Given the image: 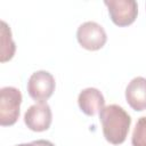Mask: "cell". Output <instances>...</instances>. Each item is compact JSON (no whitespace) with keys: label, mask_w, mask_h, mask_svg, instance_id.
Returning a JSON list of instances; mask_svg holds the SVG:
<instances>
[{"label":"cell","mask_w":146,"mask_h":146,"mask_svg":"<svg viewBox=\"0 0 146 146\" xmlns=\"http://www.w3.org/2000/svg\"><path fill=\"white\" fill-rule=\"evenodd\" d=\"M99 120L102 122L103 135L108 143L119 145L125 140L131 117L123 107L116 104L104 106L99 112Z\"/></svg>","instance_id":"obj_1"},{"label":"cell","mask_w":146,"mask_h":146,"mask_svg":"<svg viewBox=\"0 0 146 146\" xmlns=\"http://www.w3.org/2000/svg\"><path fill=\"white\" fill-rule=\"evenodd\" d=\"M78 104L80 110L88 116H94L99 113L105 105V98L97 88H86L78 96Z\"/></svg>","instance_id":"obj_8"},{"label":"cell","mask_w":146,"mask_h":146,"mask_svg":"<svg viewBox=\"0 0 146 146\" xmlns=\"http://www.w3.org/2000/svg\"><path fill=\"white\" fill-rule=\"evenodd\" d=\"M15 146H35V143L34 140L31 141V143H26V144H19V145H15Z\"/></svg>","instance_id":"obj_12"},{"label":"cell","mask_w":146,"mask_h":146,"mask_svg":"<svg viewBox=\"0 0 146 146\" xmlns=\"http://www.w3.org/2000/svg\"><path fill=\"white\" fill-rule=\"evenodd\" d=\"M76 39L80 46L87 50H98L104 47L107 41V34L104 27L94 22L88 21L82 23L76 30Z\"/></svg>","instance_id":"obj_3"},{"label":"cell","mask_w":146,"mask_h":146,"mask_svg":"<svg viewBox=\"0 0 146 146\" xmlns=\"http://www.w3.org/2000/svg\"><path fill=\"white\" fill-rule=\"evenodd\" d=\"M51 120L52 113L50 106L46 102L31 105L24 114V123L26 124V127L30 130L36 132H41L49 129Z\"/></svg>","instance_id":"obj_6"},{"label":"cell","mask_w":146,"mask_h":146,"mask_svg":"<svg viewBox=\"0 0 146 146\" xmlns=\"http://www.w3.org/2000/svg\"><path fill=\"white\" fill-rule=\"evenodd\" d=\"M34 143H35V146H55L51 141L46 139H38V140H34Z\"/></svg>","instance_id":"obj_11"},{"label":"cell","mask_w":146,"mask_h":146,"mask_svg":"<svg viewBox=\"0 0 146 146\" xmlns=\"http://www.w3.org/2000/svg\"><path fill=\"white\" fill-rule=\"evenodd\" d=\"M125 99L130 107L137 112L146 110V78H133L125 88Z\"/></svg>","instance_id":"obj_7"},{"label":"cell","mask_w":146,"mask_h":146,"mask_svg":"<svg viewBox=\"0 0 146 146\" xmlns=\"http://www.w3.org/2000/svg\"><path fill=\"white\" fill-rule=\"evenodd\" d=\"M22 94L15 87H2L0 89V124L13 125L19 117Z\"/></svg>","instance_id":"obj_2"},{"label":"cell","mask_w":146,"mask_h":146,"mask_svg":"<svg viewBox=\"0 0 146 146\" xmlns=\"http://www.w3.org/2000/svg\"><path fill=\"white\" fill-rule=\"evenodd\" d=\"M56 87L55 78L48 71H36L32 73L27 81V92L38 103L46 102L54 92Z\"/></svg>","instance_id":"obj_4"},{"label":"cell","mask_w":146,"mask_h":146,"mask_svg":"<svg viewBox=\"0 0 146 146\" xmlns=\"http://www.w3.org/2000/svg\"><path fill=\"white\" fill-rule=\"evenodd\" d=\"M112 22L117 26L132 24L138 14V5L135 0H105Z\"/></svg>","instance_id":"obj_5"},{"label":"cell","mask_w":146,"mask_h":146,"mask_svg":"<svg viewBox=\"0 0 146 146\" xmlns=\"http://www.w3.org/2000/svg\"><path fill=\"white\" fill-rule=\"evenodd\" d=\"M132 146H146V116L137 120L131 136Z\"/></svg>","instance_id":"obj_10"},{"label":"cell","mask_w":146,"mask_h":146,"mask_svg":"<svg viewBox=\"0 0 146 146\" xmlns=\"http://www.w3.org/2000/svg\"><path fill=\"white\" fill-rule=\"evenodd\" d=\"M16 50L15 42L11 38V31L10 27L7 25L5 21H1V54H0V60L2 63L9 60L13 58Z\"/></svg>","instance_id":"obj_9"}]
</instances>
